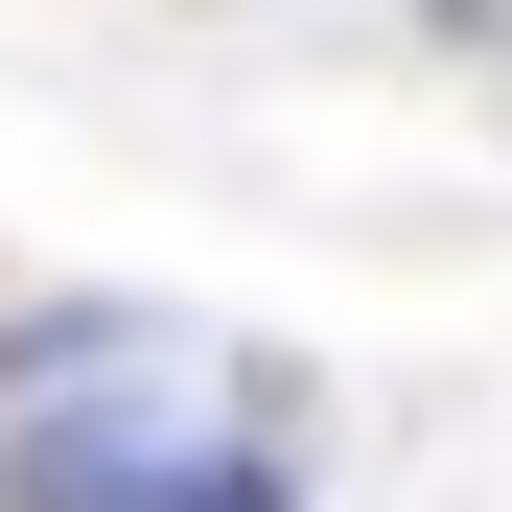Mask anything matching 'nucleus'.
Returning a JSON list of instances; mask_svg holds the SVG:
<instances>
[{
    "mask_svg": "<svg viewBox=\"0 0 512 512\" xmlns=\"http://www.w3.org/2000/svg\"><path fill=\"white\" fill-rule=\"evenodd\" d=\"M280 396L256 350L163 303H24L0 326V512H280Z\"/></svg>",
    "mask_w": 512,
    "mask_h": 512,
    "instance_id": "1",
    "label": "nucleus"
}]
</instances>
